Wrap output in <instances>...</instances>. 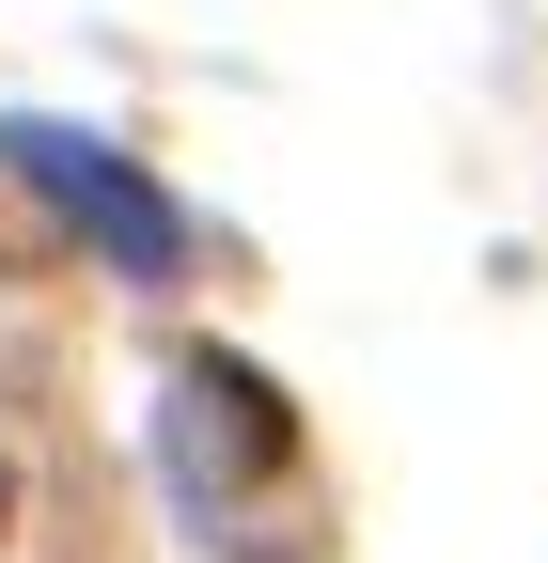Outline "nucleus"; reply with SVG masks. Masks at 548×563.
<instances>
[{"mask_svg":"<svg viewBox=\"0 0 548 563\" xmlns=\"http://www.w3.org/2000/svg\"><path fill=\"white\" fill-rule=\"evenodd\" d=\"M0 157H17V188H47V203H63V220H79L110 266H142V282H173V266H188V203H173L142 157H110V141L47 125V110H0Z\"/></svg>","mask_w":548,"mask_h":563,"instance_id":"2","label":"nucleus"},{"mask_svg":"<svg viewBox=\"0 0 548 563\" xmlns=\"http://www.w3.org/2000/svg\"><path fill=\"white\" fill-rule=\"evenodd\" d=\"M157 470L188 485V517H235L251 485H298V422L235 344H173L157 376Z\"/></svg>","mask_w":548,"mask_h":563,"instance_id":"1","label":"nucleus"}]
</instances>
